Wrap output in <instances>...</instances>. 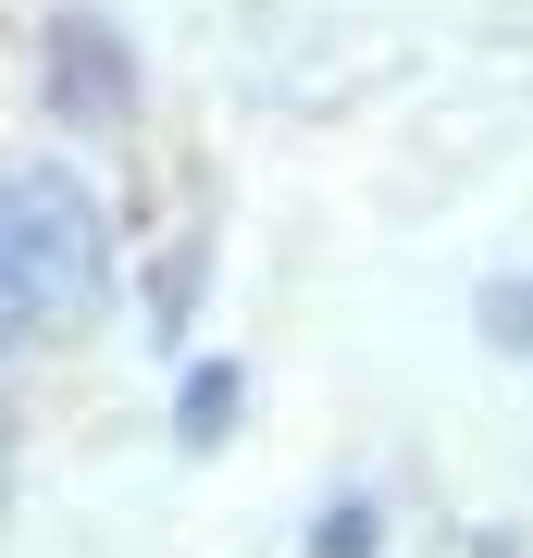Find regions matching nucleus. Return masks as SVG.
I'll return each instance as SVG.
<instances>
[{
    "mask_svg": "<svg viewBox=\"0 0 533 558\" xmlns=\"http://www.w3.org/2000/svg\"><path fill=\"white\" fill-rule=\"evenodd\" d=\"M112 299V223L75 174L0 161V336H87Z\"/></svg>",
    "mask_w": 533,
    "mask_h": 558,
    "instance_id": "1",
    "label": "nucleus"
},
{
    "mask_svg": "<svg viewBox=\"0 0 533 558\" xmlns=\"http://www.w3.org/2000/svg\"><path fill=\"white\" fill-rule=\"evenodd\" d=\"M50 112L62 124H124V112H137V62H124V38L99 13H62L50 25Z\"/></svg>",
    "mask_w": 533,
    "mask_h": 558,
    "instance_id": "2",
    "label": "nucleus"
},
{
    "mask_svg": "<svg viewBox=\"0 0 533 558\" xmlns=\"http://www.w3.org/2000/svg\"><path fill=\"white\" fill-rule=\"evenodd\" d=\"M237 398H249V373H237V360H211V373H186V410H174V435H186V447H211L223 422H237Z\"/></svg>",
    "mask_w": 533,
    "mask_h": 558,
    "instance_id": "3",
    "label": "nucleus"
},
{
    "mask_svg": "<svg viewBox=\"0 0 533 558\" xmlns=\"http://www.w3.org/2000/svg\"><path fill=\"white\" fill-rule=\"evenodd\" d=\"M484 336L496 348H533V286H484Z\"/></svg>",
    "mask_w": 533,
    "mask_h": 558,
    "instance_id": "4",
    "label": "nucleus"
},
{
    "mask_svg": "<svg viewBox=\"0 0 533 558\" xmlns=\"http://www.w3.org/2000/svg\"><path fill=\"white\" fill-rule=\"evenodd\" d=\"M311 558H373V509L348 497V509H336V521H323V534H311Z\"/></svg>",
    "mask_w": 533,
    "mask_h": 558,
    "instance_id": "5",
    "label": "nucleus"
},
{
    "mask_svg": "<svg viewBox=\"0 0 533 558\" xmlns=\"http://www.w3.org/2000/svg\"><path fill=\"white\" fill-rule=\"evenodd\" d=\"M0 497H13V398H0Z\"/></svg>",
    "mask_w": 533,
    "mask_h": 558,
    "instance_id": "6",
    "label": "nucleus"
}]
</instances>
